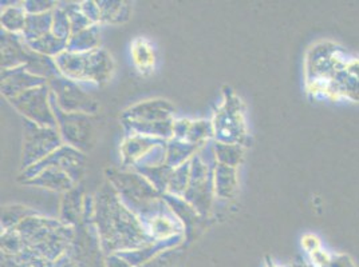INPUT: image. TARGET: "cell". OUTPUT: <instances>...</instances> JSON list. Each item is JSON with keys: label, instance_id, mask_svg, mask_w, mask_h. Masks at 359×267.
Listing matches in <instances>:
<instances>
[{"label": "cell", "instance_id": "ba28073f", "mask_svg": "<svg viewBox=\"0 0 359 267\" xmlns=\"http://www.w3.org/2000/svg\"><path fill=\"white\" fill-rule=\"evenodd\" d=\"M133 58L135 66L141 71L150 70L154 66V54L150 45L144 41H137L133 45Z\"/></svg>", "mask_w": 359, "mask_h": 267}, {"label": "cell", "instance_id": "52a82bcc", "mask_svg": "<svg viewBox=\"0 0 359 267\" xmlns=\"http://www.w3.org/2000/svg\"><path fill=\"white\" fill-rule=\"evenodd\" d=\"M39 83H42L41 79L26 74L23 70H19L13 78H4L1 89L7 96L14 95V98H16L20 94L29 91L27 89H30L32 86H36Z\"/></svg>", "mask_w": 359, "mask_h": 267}, {"label": "cell", "instance_id": "6da1fadb", "mask_svg": "<svg viewBox=\"0 0 359 267\" xmlns=\"http://www.w3.org/2000/svg\"><path fill=\"white\" fill-rule=\"evenodd\" d=\"M342 51L334 45H315L307 59V80L311 92L338 94L359 101V59L342 60Z\"/></svg>", "mask_w": 359, "mask_h": 267}, {"label": "cell", "instance_id": "7a4b0ae2", "mask_svg": "<svg viewBox=\"0 0 359 267\" xmlns=\"http://www.w3.org/2000/svg\"><path fill=\"white\" fill-rule=\"evenodd\" d=\"M60 71L72 79L105 82L113 71L111 58L105 51H91L88 54L63 52L57 59Z\"/></svg>", "mask_w": 359, "mask_h": 267}, {"label": "cell", "instance_id": "5b68a950", "mask_svg": "<svg viewBox=\"0 0 359 267\" xmlns=\"http://www.w3.org/2000/svg\"><path fill=\"white\" fill-rule=\"evenodd\" d=\"M53 87L63 113L86 114L95 110L94 101L78 89L74 83L65 79H54Z\"/></svg>", "mask_w": 359, "mask_h": 267}, {"label": "cell", "instance_id": "3957f363", "mask_svg": "<svg viewBox=\"0 0 359 267\" xmlns=\"http://www.w3.org/2000/svg\"><path fill=\"white\" fill-rule=\"evenodd\" d=\"M11 103L36 124L54 126L57 122V118L48 108L46 87L29 89L16 98H11Z\"/></svg>", "mask_w": 359, "mask_h": 267}, {"label": "cell", "instance_id": "277c9868", "mask_svg": "<svg viewBox=\"0 0 359 267\" xmlns=\"http://www.w3.org/2000/svg\"><path fill=\"white\" fill-rule=\"evenodd\" d=\"M58 135L48 130L41 129L34 122H26V140L23 150V162L31 164L47 155V152L58 147Z\"/></svg>", "mask_w": 359, "mask_h": 267}, {"label": "cell", "instance_id": "9c48e42d", "mask_svg": "<svg viewBox=\"0 0 359 267\" xmlns=\"http://www.w3.org/2000/svg\"><path fill=\"white\" fill-rule=\"evenodd\" d=\"M1 23H4L6 29L13 31L25 30L26 20L25 16L18 10H10L1 17Z\"/></svg>", "mask_w": 359, "mask_h": 267}, {"label": "cell", "instance_id": "8992f818", "mask_svg": "<svg viewBox=\"0 0 359 267\" xmlns=\"http://www.w3.org/2000/svg\"><path fill=\"white\" fill-rule=\"evenodd\" d=\"M55 118L60 120V131L70 145L79 149L88 147L91 139V123L86 115L60 111Z\"/></svg>", "mask_w": 359, "mask_h": 267}]
</instances>
